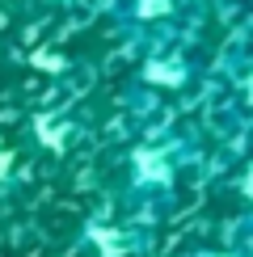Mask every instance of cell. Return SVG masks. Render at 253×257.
Instances as JSON below:
<instances>
[{
  "label": "cell",
  "mask_w": 253,
  "mask_h": 257,
  "mask_svg": "<svg viewBox=\"0 0 253 257\" xmlns=\"http://www.w3.org/2000/svg\"><path fill=\"white\" fill-rule=\"evenodd\" d=\"M245 93H249V101H253V72H249V80H245Z\"/></svg>",
  "instance_id": "5b68a950"
},
{
  "label": "cell",
  "mask_w": 253,
  "mask_h": 257,
  "mask_svg": "<svg viewBox=\"0 0 253 257\" xmlns=\"http://www.w3.org/2000/svg\"><path fill=\"white\" fill-rule=\"evenodd\" d=\"M161 13H169V0H140L135 5V17H161Z\"/></svg>",
  "instance_id": "3957f363"
},
{
  "label": "cell",
  "mask_w": 253,
  "mask_h": 257,
  "mask_svg": "<svg viewBox=\"0 0 253 257\" xmlns=\"http://www.w3.org/2000/svg\"><path fill=\"white\" fill-rule=\"evenodd\" d=\"M144 76L148 80H156V84H182L186 80V68H182V63H148V68H144Z\"/></svg>",
  "instance_id": "7a4b0ae2"
},
{
  "label": "cell",
  "mask_w": 253,
  "mask_h": 257,
  "mask_svg": "<svg viewBox=\"0 0 253 257\" xmlns=\"http://www.w3.org/2000/svg\"><path fill=\"white\" fill-rule=\"evenodd\" d=\"M240 186H245V194L253 198V169H249V173H245V181H240Z\"/></svg>",
  "instance_id": "277c9868"
},
{
  "label": "cell",
  "mask_w": 253,
  "mask_h": 257,
  "mask_svg": "<svg viewBox=\"0 0 253 257\" xmlns=\"http://www.w3.org/2000/svg\"><path fill=\"white\" fill-rule=\"evenodd\" d=\"M203 257H207V253H203Z\"/></svg>",
  "instance_id": "8992f818"
},
{
  "label": "cell",
  "mask_w": 253,
  "mask_h": 257,
  "mask_svg": "<svg viewBox=\"0 0 253 257\" xmlns=\"http://www.w3.org/2000/svg\"><path fill=\"white\" fill-rule=\"evenodd\" d=\"M169 177H173V169H169L165 152H152V148H140L135 152V181L140 186H165Z\"/></svg>",
  "instance_id": "6da1fadb"
}]
</instances>
